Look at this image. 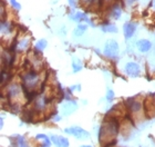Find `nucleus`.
Listing matches in <instances>:
<instances>
[{
	"instance_id": "nucleus-1",
	"label": "nucleus",
	"mask_w": 155,
	"mask_h": 147,
	"mask_svg": "<svg viewBox=\"0 0 155 147\" xmlns=\"http://www.w3.org/2000/svg\"><path fill=\"white\" fill-rule=\"evenodd\" d=\"M119 131H120V124L115 118L107 119L100 128V133H99L100 142H102L103 139L104 142L113 141V138H115L116 135L119 134Z\"/></svg>"
},
{
	"instance_id": "nucleus-2",
	"label": "nucleus",
	"mask_w": 155,
	"mask_h": 147,
	"mask_svg": "<svg viewBox=\"0 0 155 147\" xmlns=\"http://www.w3.org/2000/svg\"><path fill=\"white\" fill-rule=\"evenodd\" d=\"M40 82V76L36 70H28L22 75V89L23 93L32 92L36 89Z\"/></svg>"
},
{
	"instance_id": "nucleus-3",
	"label": "nucleus",
	"mask_w": 155,
	"mask_h": 147,
	"mask_svg": "<svg viewBox=\"0 0 155 147\" xmlns=\"http://www.w3.org/2000/svg\"><path fill=\"white\" fill-rule=\"evenodd\" d=\"M103 55L110 59H115L119 55V44L116 40H107L103 49Z\"/></svg>"
},
{
	"instance_id": "nucleus-4",
	"label": "nucleus",
	"mask_w": 155,
	"mask_h": 147,
	"mask_svg": "<svg viewBox=\"0 0 155 147\" xmlns=\"http://www.w3.org/2000/svg\"><path fill=\"white\" fill-rule=\"evenodd\" d=\"M65 134L72 135L73 137L80 139V141H84V139H87L90 138V133L87 131L85 129H83L80 126H72V127L65 128L64 129Z\"/></svg>"
},
{
	"instance_id": "nucleus-5",
	"label": "nucleus",
	"mask_w": 155,
	"mask_h": 147,
	"mask_svg": "<svg viewBox=\"0 0 155 147\" xmlns=\"http://www.w3.org/2000/svg\"><path fill=\"white\" fill-rule=\"evenodd\" d=\"M124 72H125V74L129 76V77H137V76H140L141 68H140L139 64L133 62V61H130L125 65Z\"/></svg>"
},
{
	"instance_id": "nucleus-6",
	"label": "nucleus",
	"mask_w": 155,
	"mask_h": 147,
	"mask_svg": "<svg viewBox=\"0 0 155 147\" xmlns=\"http://www.w3.org/2000/svg\"><path fill=\"white\" fill-rule=\"evenodd\" d=\"M126 107H127V109L130 110V113L137 114V113H140V111L142 110L143 106L139 100H135L134 98H129V99L126 100Z\"/></svg>"
},
{
	"instance_id": "nucleus-7",
	"label": "nucleus",
	"mask_w": 155,
	"mask_h": 147,
	"mask_svg": "<svg viewBox=\"0 0 155 147\" xmlns=\"http://www.w3.org/2000/svg\"><path fill=\"white\" fill-rule=\"evenodd\" d=\"M136 31V25L134 23H126L124 26H123V33H124V37H125L126 40L131 39L134 33Z\"/></svg>"
},
{
	"instance_id": "nucleus-8",
	"label": "nucleus",
	"mask_w": 155,
	"mask_h": 147,
	"mask_svg": "<svg viewBox=\"0 0 155 147\" xmlns=\"http://www.w3.org/2000/svg\"><path fill=\"white\" fill-rule=\"evenodd\" d=\"M20 93H21V88L18 84H11L8 86V90H7V96L9 99H13V98L19 97Z\"/></svg>"
},
{
	"instance_id": "nucleus-9",
	"label": "nucleus",
	"mask_w": 155,
	"mask_h": 147,
	"mask_svg": "<svg viewBox=\"0 0 155 147\" xmlns=\"http://www.w3.org/2000/svg\"><path fill=\"white\" fill-rule=\"evenodd\" d=\"M136 47L141 52H149L152 49V43L147 39H140L136 43Z\"/></svg>"
},
{
	"instance_id": "nucleus-10",
	"label": "nucleus",
	"mask_w": 155,
	"mask_h": 147,
	"mask_svg": "<svg viewBox=\"0 0 155 147\" xmlns=\"http://www.w3.org/2000/svg\"><path fill=\"white\" fill-rule=\"evenodd\" d=\"M121 15H122V8H121V6H120L119 3H114L113 6L110 8V10H109V16H110V18L117 20L120 19Z\"/></svg>"
},
{
	"instance_id": "nucleus-11",
	"label": "nucleus",
	"mask_w": 155,
	"mask_h": 147,
	"mask_svg": "<svg viewBox=\"0 0 155 147\" xmlns=\"http://www.w3.org/2000/svg\"><path fill=\"white\" fill-rule=\"evenodd\" d=\"M77 103L73 100H68V103H65L63 105V107H62V111H63V114L64 115H70L72 114L73 111L77 110Z\"/></svg>"
},
{
	"instance_id": "nucleus-12",
	"label": "nucleus",
	"mask_w": 155,
	"mask_h": 147,
	"mask_svg": "<svg viewBox=\"0 0 155 147\" xmlns=\"http://www.w3.org/2000/svg\"><path fill=\"white\" fill-rule=\"evenodd\" d=\"M70 18H71V20H73V21H82V20H85L87 23H90V20L87 19V15L83 12H80V11H75V12L71 13V15H70Z\"/></svg>"
},
{
	"instance_id": "nucleus-13",
	"label": "nucleus",
	"mask_w": 155,
	"mask_h": 147,
	"mask_svg": "<svg viewBox=\"0 0 155 147\" xmlns=\"http://www.w3.org/2000/svg\"><path fill=\"white\" fill-rule=\"evenodd\" d=\"M36 139H41V141H42L41 146H40V147H51L52 142H51V139H50V137H48L47 135L38 134L36 136Z\"/></svg>"
},
{
	"instance_id": "nucleus-14",
	"label": "nucleus",
	"mask_w": 155,
	"mask_h": 147,
	"mask_svg": "<svg viewBox=\"0 0 155 147\" xmlns=\"http://www.w3.org/2000/svg\"><path fill=\"white\" fill-rule=\"evenodd\" d=\"M87 29V25H84V23H80L78 25V27L73 30V36L74 37H81L83 35Z\"/></svg>"
},
{
	"instance_id": "nucleus-15",
	"label": "nucleus",
	"mask_w": 155,
	"mask_h": 147,
	"mask_svg": "<svg viewBox=\"0 0 155 147\" xmlns=\"http://www.w3.org/2000/svg\"><path fill=\"white\" fill-rule=\"evenodd\" d=\"M28 47H29V40L27 38H23V39H21L16 44V49L18 51H25Z\"/></svg>"
},
{
	"instance_id": "nucleus-16",
	"label": "nucleus",
	"mask_w": 155,
	"mask_h": 147,
	"mask_svg": "<svg viewBox=\"0 0 155 147\" xmlns=\"http://www.w3.org/2000/svg\"><path fill=\"white\" fill-rule=\"evenodd\" d=\"M102 31L104 33H117V28H116L115 25L113 23H105L104 25H102Z\"/></svg>"
},
{
	"instance_id": "nucleus-17",
	"label": "nucleus",
	"mask_w": 155,
	"mask_h": 147,
	"mask_svg": "<svg viewBox=\"0 0 155 147\" xmlns=\"http://www.w3.org/2000/svg\"><path fill=\"white\" fill-rule=\"evenodd\" d=\"M11 30H12V27H11L9 21H7V20H1V33L8 35Z\"/></svg>"
},
{
	"instance_id": "nucleus-18",
	"label": "nucleus",
	"mask_w": 155,
	"mask_h": 147,
	"mask_svg": "<svg viewBox=\"0 0 155 147\" xmlns=\"http://www.w3.org/2000/svg\"><path fill=\"white\" fill-rule=\"evenodd\" d=\"M48 46V43L45 39H40L39 41H37L36 45H35V49L38 50V51H43Z\"/></svg>"
},
{
	"instance_id": "nucleus-19",
	"label": "nucleus",
	"mask_w": 155,
	"mask_h": 147,
	"mask_svg": "<svg viewBox=\"0 0 155 147\" xmlns=\"http://www.w3.org/2000/svg\"><path fill=\"white\" fill-rule=\"evenodd\" d=\"M72 68H73V72H80L81 69H82V65H81L80 59H77V58L73 59V61H72Z\"/></svg>"
},
{
	"instance_id": "nucleus-20",
	"label": "nucleus",
	"mask_w": 155,
	"mask_h": 147,
	"mask_svg": "<svg viewBox=\"0 0 155 147\" xmlns=\"http://www.w3.org/2000/svg\"><path fill=\"white\" fill-rule=\"evenodd\" d=\"M16 143L17 145L19 147H28V144H27L26 142V138L23 137V136H16Z\"/></svg>"
},
{
	"instance_id": "nucleus-21",
	"label": "nucleus",
	"mask_w": 155,
	"mask_h": 147,
	"mask_svg": "<svg viewBox=\"0 0 155 147\" xmlns=\"http://www.w3.org/2000/svg\"><path fill=\"white\" fill-rule=\"evenodd\" d=\"M100 0H81V3L83 5L84 7H91L94 6L97 2H99Z\"/></svg>"
},
{
	"instance_id": "nucleus-22",
	"label": "nucleus",
	"mask_w": 155,
	"mask_h": 147,
	"mask_svg": "<svg viewBox=\"0 0 155 147\" xmlns=\"http://www.w3.org/2000/svg\"><path fill=\"white\" fill-rule=\"evenodd\" d=\"M50 139H51L52 144L54 145L55 147H61L60 139H59V136H57V135H51V136H50Z\"/></svg>"
},
{
	"instance_id": "nucleus-23",
	"label": "nucleus",
	"mask_w": 155,
	"mask_h": 147,
	"mask_svg": "<svg viewBox=\"0 0 155 147\" xmlns=\"http://www.w3.org/2000/svg\"><path fill=\"white\" fill-rule=\"evenodd\" d=\"M59 139H60V144H61V147H69V146H70L69 139L67 137H63V136H59Z\"/></svg>"
},
{
	"instance_id": "nucleus-24",
	"label": "nucleus",
	"mask_w": 155,
	"mask_h": 147,
	"mask_svg": "<svg viewBox=\"0 0 155 147\" xmlns=\"http://www.w3.org/2000/svg\"><path fill=\"white\" fill-rule=\"evenodd\" d=\"M114 98V92L112 89H107V101H112Z\"/></svg>"
},
{
	"instance_id": "nucleus-25",
	"label": "nucleus",
	"mask_w": 155,
	"mask_h": 147,
	"mask_svg": "<svg viewBox=\"0 0 155 147\" xmlns=\"http://www.w3.org/2000/svg\"><path fill=\"white\" fill-rule=\"evenodd\" d=\"M10 3H11V6H12L13 9H16V10L21 9V6H20L19 2H18L17 0H10Z\"/></svg>"
},
{
	"instance_id": "nucleus-26",
	"label": "nucleus",
	"mask_w": 155,
	"mask_h": 147,
	"mask_svg": "<svg viewBox=\"0 0 155 147\" xmlns=\"http://www.w3.org/2000/svg\"><path fill=\"white\" fill-rule=\"evenodd\" d=\"M69 3L71 5L72 7H74L75 5H77V2H75V0H69Z\"/></svg>"
},
{
	"instance_id": "nucleus-27",
	"label": "nucleus",
	"mask_w": 155,
	"mask_h": 147,
	"mask_svg": "<svg viewBox=\"0 0 155 147\" xmlns=\"http://www.w3.org/2000/svg\"><path fill=\"white\" fill-rule=\"evenodd\" d=\"M80 147H92V146H90V145H82V146H80Z\"/></svg>"
}]
</instances>
